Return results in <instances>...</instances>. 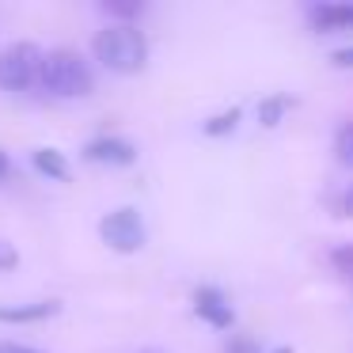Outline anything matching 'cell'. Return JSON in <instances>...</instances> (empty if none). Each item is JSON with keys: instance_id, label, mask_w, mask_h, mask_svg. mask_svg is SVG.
I'll use <instances>...</instances> for the list:
<instances>
[{"instance_id": "6da1fadb", "label": "cell", "mask_w": 353, "mask_h": 353, "mask_svg": "<svg viewBox=\"0 0 353 353\" xmlns=\"http://www.w3.org/2000/svg\"><path fill=\"white\" fill-rule=\"evenodd\" d=\"M95 57H99L110 72H141L148 61V42L137 27L114 23V27H107V31H99V39H95Z\"/></svg>"}, {"instance_id": "7a4b0ae2", "label": "cell", "mask_w": 353, "mask_h": 353, "mask_svg": "<svg viewBox=\"0 0 353 353\" xmlns=\"http://www.w3.org/2000/svg\"><path fill=\"white\" fill-rule=\"evenodd\" d=\"M42 84L50 95L61 99H80L92 92V69L77 50H54L42 57Z\"/></svg>"}, {"instance_id": "3957f363", "label": "cell", "mask_w": 353, "mask_h": 353, "mask_svg": "<svg viewBox=\"0 0 353 353\" xmlns=\"http://www.w3.org/2000/svg\"><path fill=\"white\" fill-rule=\"evenodd\" d=\"M42 80V54L31 42H16L0 54V88L8 92H27V88Z\"/></svg>"}, {"instance_id": "277c9868", "label": "cell", "mask_w": 353, "mask_h": 353, "mask_svg": "<svg viewBox=\"0 0 353 353\" xmlns=\"http://www.w3.org/2000/svg\"><path fill=\"white\" fill-rule=\"evenodd\" d=\"M99 236L107 247H114V251H122V254H133V251L145 247L148 232H145V221H141L137 209H114V213L103 216Z\"/></svg>"}, {"instance_id": "5b68a950", "label": "cell", "mask_w": 353, "mask_h": 353, "mask_svg": "<svg viewBox=\"0 0 353 353\" xmlns=\"http://www.w3.org/2000/svg\"><path fill=\"white\" fill-rule=\"evenodd\" d=\"M194 312H198V319H205L209 327H216V330H228L232 323H236V312H232L228 296H224L221 289H213V285H201V289L194 292Z\"/></svg>"}, {"instance_id": "8992f818", "label": "cell", "mask_w": 353, "mask_h": 353, "mask_svg": "<svg viewBox=\"0 0 353 353\" xmlns=\"http://www.w3.org/2000/svg\"><path fill=\"white\" fill-rule=\"evenodd\" d=\"M84 156H88L92 163H107V168H125V163L137 160V148H133L130 141H122V137H99V141H92V145L84 148Z\"/></svg>"}, {"instance_id": "52a82bcc", "label": "cell", "mask_w": 353, "mask_h": 353, "mask_svg": "<svg viewBox=\"0 0 353 353\" xmlns=\"http://www.w3.org/2000/svg\"><path fill=\"white\" fill-rule=\"evenodd\" d=\"M312 27L323 31V34L353 31V4H315L312 8Z\"/></svg>"}, {"instance_id": "ba28073f", "label": "cell", "mask_w": 353, "mask_h": 353, "mask_svg": "<svg viewBox=\"0 0 353 353\" xmlns=\"http://www.w3.org/2000/svg\"><path fill=\"white\" fill-rule=\"evenodd\" d=\"M57 304L54 300H42V304H16V307H0V319L4 323H31V319H46L54 315Z\"/></svg>"}, {"instance_id": "9c48e42d", "label": "cell", "mask_w": 353, "mask_h": 353, "mask_svg": "<svg viewBox=\"0 0 353 353\" xmlns=\"http://www.w3.org/2000/svg\"><path fill=\"white\" fill-rule=\"evenodd\" d=\"M34 168H39L46 179H57V183L69 179V163H65V156L54 152V148H39V152H34Z\"/></svg>"}, {"instance_id": "30bf717a", "label": "cell", "mask_w": 353, "mask_h": 353, "mask_svg": "<svg viewBox=\"0 0 353 353\" xmlns=\"http://www.w3.org/2000/svg\"><path fill=\"white\" fill-rule=\"evenodd\" d=\"M289 110H292V99H289V95H270V99L259 103V122H262V125H277L285 114H289Z\"/></svg>"}, {"instance_id": "8fae6325", "label": "cell", "mask_w": 353, "mask_h": 353, "mask_svg": "<svg viewBox=\"0 0 353 353\" xmlns=\"http://www.w3.org/2000/svg\"><path fill=\"white\" fill-rule=\"evenodd\" d=\"M334 152H338V163L353 168V122L338 130V137H334Z\"/></svg>"}, {"instance_id": "7c38bea8", "label": "cell", "mask_w": 353, "mask_h": 353, "mask_svg": "<svg viewBox=\"0 0 353 353\" xmlns=\"http://www.w3.org/2000/svg\"><path fill=\"white\" fill-rule=\"evenodd\" d=\"M236 122H239V110L232 107V110H224V114L209 118V122H205V133H209V137H221V133H232V130H236Z\"/></svg>"}, {"instance_id": "4fadbf2b", "label": "cell", "mask_w": 353, "mask_h": 353, "mask_svg": "<svg viewBox=\"0 0 353 353\" xmlns=\"http://www.w3.org/2000/svg\"><path fill=\"white\" fill-rule=\"evenodd\" d=\"M330 266H334L338 274L353 277V243H345V247H334V251H330Z\"/></svg>"}, {"instance_id": "5bb4252c", "label": "cell", "mask_w": 353, "mask_h": 353, "mask_svg": "<svg viewBox=\"0 0 353 353\" xmlns=\"http://www.w3.org/2000/svg\"><path fill=\"white\" fill-rule=\"evenodd\" d=\"M19 262V254H16V247L12 243H4V239H0V270H12Z\"/></svg>"}, {"instance_id": "9a60e30c", "label": "cell", "mask_w": 353, "mask_h": 353, "mask_svg": "<svg viewBox=\"0 0 353 353\" xmlns=\"http://www.w3.org/2000/svg\"><path fill=\"white\" fill-rule=\"evenodd\" d=\"M330 61H334V69H353V46H342L330 54Z\"/></svg>"}, {"instance_id": "2e32d148", "label": "cell", "mask_w": 353, "mask_h": 353, "mask_svg": "<svg viewBox=\"0 0 353 353\" xmlns=\"http://www.w3.org/2000/svg\"><path fill=\"white\" fill-rule=\"evenodd\" d=\"M103 8L114 12V16H141V4H118V0H107Z\"/></svg>"}, {"instance_id": "e0dca14e", "label": "cell", "mask_w": 353, "mask_h": 353, "mask_svg": "<svg viewBox=\"0 0 353 353\" xmlns=\"http://www.w3.org/2000/svg\"><path fill=\"white\" fill-rule=\"evenodd\" d=\"M228 353H259V345H254L251 338H236V342L228 345Z\"/></svg>"}, {"instance_id": "ac0fdd59", "label": "cell", "mask_w": 353, "mask_h": 353, "mask_svg": "<svg viewBox=\"0 0 353 353\" xmlns=\"http://www.w3.org/2000/svg\"><path fill=\"white\" fill-rule=\"evenodd\" d=\"M0 353H42V350H31V345H16V342H0Z\"/></svg>"}, {"instance_id": "d6986e66", "label": "cell", "mask_w": 353, "mask_h": 353, "mask_svg": "<svg viewBox=\"0 0 353 353\" xmlns=\"http://www.w3.org/2000/svg\"><path fill=\"white\" fill-rule=\"evenodd\" d=\"M342 213H345V216H353V186L345 190V198H342Z\"/></svg>"}, {"instance_id": "ffe728a7", "label": "cell", "mask_w": 353, "mask_h": 353, "mask_svg": "<svg viewBox=\"0 0 353 353\" xmlns=\"http://www.w3.org/2000/svg\"><path fill=\"white\" fill-rule=\"evenodd\" d=\"M8 171H12V163H8V156L0 152V183H4V179H8Z\"/></svg>"}, {"instance_id": "44dd1931", "label": "cell", "mask_w": 353, "mask_h": 353, "mask_svg": "<svg viewBox=\"0 0 353 353\" xmlns=\"http://www.w3.org/2000/svg\"><path fill=\"white\" fill-rule=\"evenodd\" d=\"M274 353H292V350H289V345H281V350H274Z\"/></svg>"}]
</instances>
